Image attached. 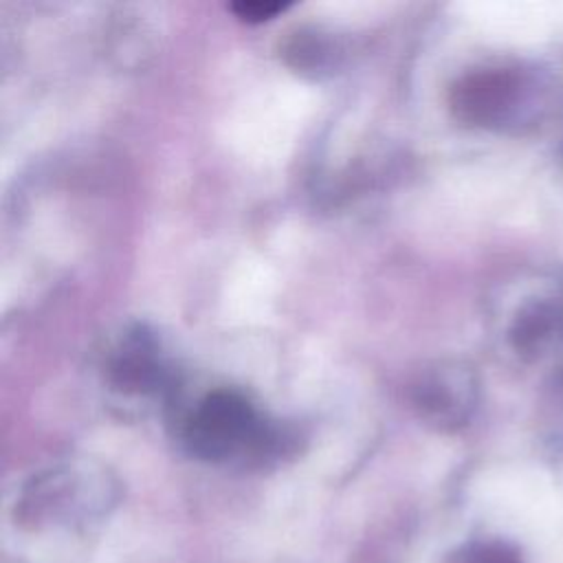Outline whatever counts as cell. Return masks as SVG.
<instances>
[{"instance_id": "obj_1", "label": "cell", "mask_w": 563, "mask_h": 563, "mask_svg": "<svg viewBox=\"0 0 563 563\" xmlns=\"http://www.w3.org/2000/svg\"><path fill=\"white\" fill-rule=\"evenodd\" d=\"M185 449L205 462L264 457L275 446V431L262 413L233 389H216L200 398L180 427Z\"/></svg>"}, {"instance_id": "obj_2", "label": "cell", "mask_w": 563, "mask_h": 563, "mask_svg": "<svg viewBox=\"0 0 563 563\" xmlns=\"http://www.w3.org/2000/svg\"><path fill=\"white\" fill-rule=\"evenodd\" d=\"M534 81L519 66H488L464 75L453 88L455 114L477 128H504L530 101Z\"/></svg>"}, {"instance_id": "obj_3", "label": "cell", "mask_w": 563, "mask_h": 563, "mask_svg": "<svg viewBox=\"0 0 563 563\" xmlns=\"http://www.w3.org/2000/svg\"><path fill=\"white\" fill-rule=\"evenodd\" d=\"M108 486L99 479L90 484L86 473L55 471L35 479L20 504V519L33 526L42 521H68L103 510Z\"/></svg>"}, {"instance_id": "obj_4", "label": "cell", "mask_w": 563, "mask_h": 563, "mask_svg": "<svg viewBox=\"0 0 563 563\" xmlns=\"http://www.w3.org/2000/svg\"><path fill=\"white\" fill-rule=\"evenodd\" d=\"M416 405L440 427H457L466 422L473 411L475 380L464 367L442 365L418 383Z\"/></svg>"}, {"instance_id": "obj_5", "label": "cell", "mask_w": 563, "mask_h": 563, "mask_svg": "<svg viewBox=\"0 0 563 563\" xmlns=\"http://www.w3.org/2000/svg\"><path fill=\"white\" fill-rule=\"evenodd\" d=\"M559 310L545 301H532L521 308L510 328V341L521 354H537L550 343L559 328Z\"/></svg>"}, {"instance_id": "obj_6", "label": "cell", "mask_w": 563, "mask_h": 563, "mask_svg": "<svg viewBox=\"0 0 563 563\" xmlns=\"http://www.w3.org/2000/svg\"><path fill=\"white\" fill-rule=\"evenodd\" d=\"M457 563H523L519 550L506 541H475L457 554Z\"/></svg>"}, {"instance_id": "obj_7", "label": "cell", "mask_w": 563, "mask_h": 563, "mask_svg": "<svg viewBox=\"0 0 563 563\" xmlns=\"http://www.w3.org/2000/svg\"><path fill=\"white\" fill-rule=\"evenodd\" d=\"M288 9V4L284 2H273V0H244V2H235L231 4V11L246 20V22H266L271 18H275L277 13H284Z\"/></svg>"}]
</instances>
